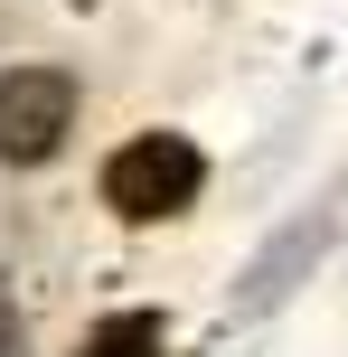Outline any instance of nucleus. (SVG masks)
Wrapping results in <instances>:
<instances>
[{
    "label": "nucleus",
    "instance_id": "nucleus-1",
    "mask_svg": "<svg viewBox=\"0 0 348 357\" xmlns=\"http://www.w3.org/2000/svg\"><path fill=\"white\" fill-rule=\"evenodd\" d=\"M198 188H207V151L188 142V132H142V142H123L104 160V207L123 216V226H160V216H179Z\"/></svg>",
    "mask_w": 348,
    "mask_h": 357
},
{
    "label": "nucleus",
    "instance_id": "nucleus-2",
    "mask_svg": "<svg viewBox=\"0 0 348 357\" xmlns=\"http://www.w3.org/2000/svg\"><path fill=\"white\" fill-rule=\"evenodd\" d=\"M75 132V75L66 66H10L0 75V160L38 169Z\"/></svg>",
    "mask_w": 348,
    "mask_h": 357
},
{
    "label": "nucleus",
    "instance_id": "nucleus-3",
    "mask_svg": "<svg viewBox=\"0 0 348 357\" xmlns=\"http://www.w3.org/2000/svg\"><path fill=\"white\" fill-rule=\"evenodd\" d=\"M75 357H169V339H160L151 310H113V320L85 329V348H75Z\"/></svg>",
    "mask_w": 348,
    "mask_h": 357
},
{
    "label": "nucleus",
    "instance_id": "nucleus-4",
    "mask_svg": "<svg viewBox=\"0 0 348 357\" xmlns=\"http://www.w3.org/2000/svg\"><path fill=\"white\" fill-rule=\"evenodd\" d=\"M0 357H19V310H10V282H0Z\"/></svg>",
    "mask_w": 348,
    "mask_h": 357
}]
</instances>
